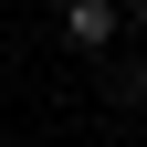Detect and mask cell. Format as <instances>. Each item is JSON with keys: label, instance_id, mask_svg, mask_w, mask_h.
<instances>
[{"label": "cell", "instance_id": "6da1fadb", "mask_svg": "<svg viewBox=\"0 0 147 147\" xmlns=\"http://www.w3.org/2000/svg\"><path fill=\"white\" fill-rule=\"evenodd\" d=\"M116 21H126L116 0H74V11H63V42H74V53H105V42H116Z\"/></svg>", "mask_w": 147, "mask_h": 147}]
</instances>
